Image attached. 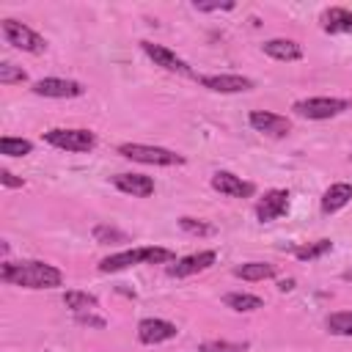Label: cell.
<instances>
[{
    "label": "cell",
    "instance_id": "cell-1",
    "mask_svg": "<svg viewBox=\"0 0 352 352\" xmlns=\"http://www.w3.org/2000/svg\"><path fill=\"white\" fill-rule=\"evenodd\" d=\"M0 278L6 283L22 289H55L63 283V272L47 261H22V264H3Z\"/></svg>",
    "mask_w": 352,
    "mask_h": 352
},
{
    "label": "cell",
    "instance_id": "cell-2",
    "mask_svg": "<svg viewBox=\"0 0 352 352\" xmlns=\"http://www.w3.org/2000/svg\"><path fill=\"white\" fill-rule=\"evenodd\" d=\"M173 250L168 248H132V250H121V253H113L107 258L99 261V272H118V270H126V267H135V264H168L173 261Z\"/></svg>",
    "mask_w": 352,
    "mask_h": 352
},
{
    "label": "cell",
    "instance_id": "cell-3",
    "mask_svg": "<svg viewBox=\"0 0 352 352\" xmlns=\"http://www.w3.org/2000/svg\"><path fill=\"white\" fill-rule=\"evenodd\" d=\"M352 102L349 99H338V96H308V99H297L292 104V110L302 118H311V121H324V118H333L344 110H349Z\"/></svg>",
    "mask_w": 352,
    "mask_h": 352
},
{
    "label": "cell",
    "instance_id": "cell-4",
    "mask_svg": "<svg viewBox=\"0 0 352 352\" xmlns=\"http://www.w3.org/2000/svg\"><path fill=\"white\" fill-rule=\"evenodd\" d=\"M118 154L132 160V162H143V165H182L184 157L162 148V146H146V143H121Z\"/></svg>",
    "mask_w": 352,
    "mask_h": 352
},
{
    "label": "cell",
    "instance_id": "cell-5",
    "mask_svg": "<svg viewBox=\"0 0 352 352\" xmlns=\"http://www.w3.org/2000/svg\"><path fill=\"white\" fill-rule=\"evenodd\" d=\"M44 140L55 148H63V151H91L96 146V135L91 129H50L44 132Z\"/></svg>",
    "mask_w": 352,
    "mask_h": 352
},
{
    "label": "cell",
    "instance_id": "cell-6",
    "mask_svg": "<svg viewBox=\"0 0 352 352\" xmlns=\"http://www.w3.org/2000/svg\"><path fill=\"white\" fill-rule=\"evenodd\" d=\"M0 28H3L6 41H8L11 47L22 50V52H44V50H47V41H44L36 30H30L28 25H22V22H16V19H3Z\"/></svg>",
    "mask_w": 352,
    "mask_h": 352
},
{
    "label": "cell",
    "instance_id": "cell-7",
    "mask_svg": "<svg viewBox=\"0 0 352 352\" xmlns=\"http://www.w3.org/2000/svg\"><path fill=\"white\" fill-rule=\"evenodd\" d=\"M82 82L77 80H63V77H44L38 82H33V94L47 96V99H74L82 96Z\"/></svg>",
    "mask_w": 352,
    "mask_h": 352
},
{
    "label": "cell",
    "instance_id": "cell-8",
    "mask_svg": "<svg viewBox=\"0 0 352 352\" xmlns=\"http://www.w3.org/2000/svg\"><path fill=\"white\" fill-rule=\"evenodd\" d=\"M140 47H143V52L154 60V66H162L165 72H173V74H192L190 63H187V60H182L176 52H170L168 47L154 44V41H140Z\"/></svg>",
    "mask_w": 352,
    "mask_h": 352
},
{
    "label": "cell",
    "instance_id": "cell-9",
    "mask_svg": "<svg viewBox=\"0 0 352 352\" xmlns=\"http://www.w3.org/2000/svg\"><path fill=\"white\" fill-rule=\"evenodd\" d=\"M176 333H179L176 324L168 322V319L148 316V319H140L138 322V338H140V344H148V346L162 344V341H170V338H176Z\"/></svg>",
    "mask_w": 352,
    "mask_h": 352
},
{
    "label": "cell",
    "instance_id": "cell-10",
    "mask_svg": "<svg viewBox=\"0 0 352 352\" xmlns=\"http://www.w3.org/2000/svg\"><path fill=\"white\" fill-rule=\"evenodd\" d=\"M198 82L214 94H242L256 85L250 77H242V74H204L198 77Z\"/></svg>",
    "mask_w": 352,
    "mask_h": 352
},
{
    "label": "cell",
    "instance_id": "cell-11",
    "mask_svg": "<svg viewBox=\"0 0 352 352\" xmlns=\"http://www.w3.org/2000/svg\"><path fill=\"white\" fill-rule=\"evenodd\" d=\"M248 121L256 132H264L270 138H283V135L292 132V121L286 116H278V113H270V110H253L248 116Z\"/></svg>",
    "mask_w": 352,
    "mask_h": 352
},
{
    "label": "cell",
    "instance_id": "cell-12",
    "mask_svg": "<svg viewBox=\"0 0 352 352\" xmlns=\"http://www.w3.org/2000/svg\"><path fill=\"white\" fill-rule=\"evenodd\" d=\"M289 212V192L286 190H267L258 204H256V217L261 223H270V220H278Z\"/></svg>",
    "mask_w": 352,
    "mask_h": 352
},
{
    "label": "cell",
    "instance_id": "cell-13",
    "mask_svg": "<svg viewBox=\"0 0 352 352\" xmlns=\"http://www.w3.org/2000/svg\"><path fill=\"white\" fill-rule=\"evenodd\" d=\"M212 187H214L217 192L228 195V198H250V195L256 192V187H253L250 182H245L242 176H236V173H231V170H217V173L212 176Z\"/></svg>",
    "mask_w": 352,
    "mask_h": 352
},
{
    "label": "cell",
    "instance_id": "cell-14",
    "mask_svg": "<svg viewBox=\"0 0 352 352\" xmlns=\"http://www.w3.org/2000/svg\"><path fill=\"white\" fill-rule=\"evenodd\" d=\"M214 261H217L214 250H201V253H192V256H184V258L173 261V264L168 267V275H170V278H187V275H195V272L209 270Z\"/></svg>",
    "mask_w": 352,
    "mask_h": 352
},
{
    "label": "cell",
    "instance_id": "cell-15",
    "mask_svg": "<svg viewBox=\"0 0 352 352\" xmlns=\"http://www.w3.org/2000/svg\"><path fill=\"white\" fill-rule=\"evenodd\" d=\"M113 184L121 192L135 195V198H148L154 192V179L143 176V173H118V176H113Z\"/></svg>",
    "mask_w": 352,
    "mask_h": 352
},
{
    "label": "cell",
    "instance_id": "cell-16",
    "mask_svg": "<svg viewBox=\"0 0 352 352\" xmlns=\"http://www.w3.org/2000/svg\"><path fill=\"white\" fill-rule=\"evenodd\" d=\"M349 201H352V184L336 182V184H330V187L324 190V195H322V212H324V214H333V212L344 209Z\"/></svg>",
    "mask_w": 352,
    "mask_h": 352
},
{
    "label": "cell",
    "instance_id": "cell-17",
    "mask_svg": "<svg viewBox=\"0 0 352 352\" xmlns=\"http://www.w3.org/2000/svg\"><path fill=\"white\" fill-rule=\"evenodd\" d=\"M264 55L275 58V60H300L302 58V47L292 38H270L261 44Z\"/></svg>",
    "mask_w": 352,
    "mask_h": 352
},
{
    "label": "cell",
    "instance_id": "cell-18",
    "mask_svg": "<svg viewBox=\"0 0 352 352\" xmlns=\"http://www.w3.org/2000/svg\"><path fill=\"white\" fill-rule=\"evenodd\" d=\"M234 275L242 278V280H267V278L278 275V267L267 264V261H248V264L234 267Z\"/></svg>",
    "mask_w": 352,
    "mask_h": 352
},
{
    "label": "cell",
    "instance_id": "cell-19",
    "mask_svg": "<svg viewBox=\"0 0 352 352\" xmlns=\"http://www.w3.org/2000/svg\"><path fill=\"white\" fill-rule=\"evenodd\" d=\"M322 28L327 33H352V11L346 8H330L322 14Z\"/></svg>",
    "mask_w": 352,
    "mask_h": 352
},
{
    "label": "cell",
    "instance_id": "cell-20",
    "mask_svg": "<svg viewBox=\"0 0 352 352\" xmlns=\"http://www.w3.org/2000/svg\"><path fill=\"white\" fill-rule=\"evenodd\" d=\"M223 302L234 311H258V308H264V300L256 297V294H248V292H231V294L223 297Z\"/></svg>",
    "mask_w": 352,
    "mask_h": 352
},
{
    "label": "cell",
    "instance_id": "cell-21",
    "mask_svg": "<svg viewBox=\"0 0 352 352\" xmlns=\"http://www.w3.org/2000/svg\"><path fill=\"white\" fill-rule=\"evenodd\" d=\"M324 327L333 336H352V311H336L324 319Z\"/></svg>",
    "mask_w": 352,
    "mask_h": 352
},
{
    "label": "cell",
    "instance_id": "cell-22",
    "mask_svg": "<svg viewBox=\"0 0 352 352\" xmlns=\"http://www.w3.org/2000/svg\"><path fill=\"white\" fill-rule=\"evenodd\" d=\"M330 248H333L330 239H316V242L300 245V248L294 250V256H297L300 261H314V258H322L324 253H330Z\"/></svg>",
    "mask_w": 352,
    "mask_h": 352
},
{
    "label": "cell",
    "instance_id": "cell-23",
    "mask_svg": "<svg viewBox=\"0 0 352 352\" xmlns=\"http://www.w3.org/2000/svg\"><path fill=\"white\" fill-rule=\"evenodd\" d=\"M63 305L72 308V311H94L99 302H96V297L88 294V292H66V294H63Z\"/></svg>",
    "mask_w": 352,
    "mask_h": 352
},
{
    "label": "cell",
    "instance_id": "cell-24",
    "mask_svg": "<svg viewBox=\"0 0 352 352\" xmlns=\"http://www.w3.org/2000/svg\"><path fill=\"white\" fill-rule=\"evenodd\" d=\"M33 151V143L25 138H0V154L6 157H25Z\"/></svg>",
    "mask_w": 352,
    "mask_h": 352
},
{
    "label": "cell",
    "instance_id": "cell-25",
    "mask_svg": "<svg viewBox=\"0 0 352 352\" xmlns=\"http://www.w3.org/2000/svg\"><path fill=\"white\" fill-rule=\"evenodd\" d=\"M94 239H96L99 245H110V242H129V236H126L124 231L113 228V226H96V228H94Z\"/></svg>",
    "mask_w": 352,
    "mask_h": 352
},
{
    "label": "cell",
    "instance_id": "cell-26",
    "mask_svg": "<svg viewBox=\"0 0 352 352\" xmlns=\"http://www.w3.org/2000/svg\"><path fill=\"white\" fill-rule=\"evenodd\" d=\"M248 349V344L242 341H204L201 346H198V352H245Z\"/></svg>",
    "mask_w": 352,
    "mask_h": 352
},
{
    "label": "cell",
    "instance_id": "cell-27",
    "mask_svg": "<svg viewBox=\"0 0 352 352\" xmlns=\"http://www.w3.org/2000/svg\"><path fill=\"white\" fill-rule=\"evenodd\" d=\"M25 80H28V74H25L19 66H14V63H0V82H3V85L25 82Z\"/></svg>",
    "mask_w": 352,
    "mask_h": 352
},
{
    "label": "cell",
    "instance_id": "cell-28",
    "mask_svg": "<svg viewBox=\"0 0 352 352\" xmlns=\"http://www.w3.org/2000/svg\"><path fill=\"white\" fill-rule=\"evenodd\" d=\"M179 226H182L187 234H198V236H209V234H214L212 226H206V223H201V220H195V217H182Z\"/></svg>",
    "mask_w": 352,
    "mask_h": 352
},
{
    "label": "cell",
    "instance_id": "cell-29",
    "mask_svg": "<svg viewBox=\"0 0 352 352\" xmlns=\"http://www.w3.org/2000/svg\"><path fill=\"white\" fill-rule=\"evenodd\" d=\"M192 6H195L198 11H231V8H234L231 0H226V3H198V0H195Z\"/></svg>",
    "mask_w": 352,
    "mask_h": 352
},
{
    "label": "cell",
    "instance_id": "cell-30",
    "mask_svg": "<svg viewBox=\"0 0 352 352\" xmlns=\"http://www.w3.org/2000/svg\"><path fill=\"white\" fill-rule=\"evenodd\" d=\"M0 182H3L6 187H22V179H16L11 170H0Z\"/></svg>",
    "mask_w": 352,
    "mask_h": 352
},
{
    "label": "cell",
    "instance_id": "cell-31",
    "mask_svg": "<svg viewBox=\"0 0 352 352\" xmlns=\"http://www.w3.org/2000/svg\"><path fill=\"white\" fill-rule=\"evenodd\" d=\"M77 322H80V324H94V327H104V322H102V319H94V316H80Z\"/></svg>",
    "mask_w": 352,
    "mask_h": 352
},
{
    "label": "cell",
    "instance_id": "cell-32",
    "mask_svg": "<svg viewBox=\"0 0 352 352\" xmlns=\"http://www.w3.org/2000/svg\"><path fill=\"white\" fill-rule=\"evenodd\" d=\"M278 289H280V292H292V289H294V280H292V278H289V280H280Z\"/></svg>",
    "mask_w": 352,
    "mask_h": 352
},
{
    "label": "cell",
    "instance_id": "cell-33",
    "mask_svg": "<svg viewBox=\"0 0 352 352\" xmlns=\"http://www.w3.org/2000/svg\"><path fill=\"white\" fill-rule=\"evenodd\" d=\"M341 278H344V280H352V270H346V272H344Z\"/></svg>",
    "mask_w": 352,
    "mask_h": 352
}]
</instances>
